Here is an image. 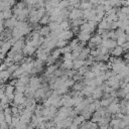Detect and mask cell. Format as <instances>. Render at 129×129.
<instances>
[{"label": "cell", "mask_w": 129, "mask_h": 129, "mask_svg": "<svg viewBox=\"0 0 129 129\" xmlns=\"http://www.w3.org/2000/svg\"><path fill=\"white\" fill-rule=\"evenodd\" d=\"M110 62H111V64H112L111 70H112L116 75L121 74V73L126 69V67H127V63H126L123 59H121V58H119V57H111V58H110Z\"/></svg>", "instance_id": "1"}, {"label": "cell", "mask_w": 129, "mask_h": 129, "mask_svg": "<svg viewBox=\"0 0 129 129\" xmlns=\"http://www.w3.org/2000/svg\"><path fill=\"white\" fill-rule=\"evenodd\" d=\"M69 18L74 21V20H77V19H83L84 18V12L83 10H81L80 8H73L71 11H70V16Z\"/></svg>", "instance_id": "2"}, {"label": "cell", "mask_w": 129, "mask_h": 129, "mask_svg": "<svg viewBox=\"0 0 129 129\" xmlns=\"http://www.w3.org/2000/svg\"><path fill=\"white\" fill-rule=\"evenodd\" d=\"M110 127L112 129H123V128H126L127 125L124 123V121L122 119H119V118H113L110 122Z\"/></svg>", "instance_id": "3"}, {"label": "cell", "mask_w": 129, "mask_h": 129, "mask_svg": "<svg viewBox=\"0 0 129 129\" xmlns=\"http://www.w3.org/2000/svg\"><path fill=\"white\" fill-rule=\"evenodd\" d=\"M41 80L39 79V78H37V77H32V78H30V82H29V85H28V87L33 91V92H35L36 90H38L39 88H41Z\"/></svg>", "instance_id": "4"}, {"label": "cell", "mask_w": 129, "mask_h": 129, "mask_svg": "<svg viewBox=\"0 0 129 129\" xmlns=\"http://www.w3.org/2000/svg\"><path fill=\"white\" fill-rule=\"evenodd\" d=\"M25 103V97H24V94H21V93H15V97H14V100L13 102H11V105L12 106H20L22 104Z\"/></svg>", "instance_id": "5"}, {"label": "cell", "mask_w": 129, "mask_h": 129, "mask_svg": "<svg viewBox=\"0 0 129 129\" xmlns=\"http://www.w3.org/2000/svg\"><path fill=\"white\" fill-rule=\"evenodd\" d=\"M48 56H49V55H48V53L45 51L44 48L39 47V49L36 50V59H39V60L45 62V61L47 60Z\"/></svg>", "instance_id": "6"}, {"label": "cell", "mask_w": 129, "mask_h": 129, "mask_svg": "<svg viewBox=\"0 0 129 129\" xmlns=\"http://www.w3.org/2000/svg\"><path fill=\"white\" fill-rule=\"evenodd\" d=\"M120 111H121L120 104H119V103H116V102H113V103L107 108V112H108L109 114H112V115L119 114Z\"/></svg>", "instance_id": "7"}, {"label": "cell", "mask_w": 129, "mask_h": 129, "mask_svg": "<svg viewBox=\"0 0 129 129\" xmlns=\"http://www.w3.org/2000/svg\"><path fill=\"white\" fill-rule=\"evenodd\" d=\"M25 44H26V40L25 39H23V38H21V39H18L14 44H13V46H12V49H14L15 51H22L23 50V48H24V46H25Z\"/></svg>", "instance_id": "8"}, {"label": "cell", "mask_w": 129, "mask_h": 129, "mask_svg": "<svg viewBox=\"0 0 129 129\" xmlns=\"http://www.w3.org/2000/svg\"><path fill=\"white\" fill-rule=\"evenodd\" d=\"M73 36H74V32H73L72 30H67V31H62V32L58 35L57 39H58V40L68 41L69 39H72Z\"/></svg>", "instance_id": "9"}, {"label": "cell", "mask_w": 129, "mask_h": 129, "mask_svg": "<svg viewBox=\"0 0 129 129\" xmlns=\"http://www.w3.org/2000/svg\"><path fill=\"white\" fill-rule=\"evenodd\" d=\"M91 38H92V36H91V34L90 33H85V32H79V34H78V39H79V41L82 43V44H86L88 41H90L91 40Z\"/></svg>", "instance_id": "10"}, {"label": "cell", "mask_w": 129, "mask_h": 129, "mask_svg": "<svg viewBox=\"0 0 129 129\" xmlns=\"http://www.w3.org/2000/svg\"><path fill=\"white\" fill-rule=\"evenodd\" d=\"M72 124H73V118L69 117V118H67V119H64V120H62V121H60L59 123H57L56 126H57L58 129H66V128H70V126H71Z\"/></svg>", "instance_id": "11"}, {"label": "cell", "mask_w": 129, "mask_h": 129, "mask_svg": "<svg viewBox=\"0 0 129 129\" xmlns=\"http://www.w3.org/2000/svg\"><path fill=\"white\" fill-rule=\"evenodd\" d=\"M35 51H36V48L34 46H32L30 43H28V42H26V44H25V46H24V48L22 50L24 55H32Z\"/></svg>", "instance_id": "12"}, {"label": "cell", "mask_w": 129, "mask_h": 129, "mask_svg": "<svg viewBox=\"0 0 129 129\" xmlns=\"http://www.w3.org/2000/svg\"><path fill=\"white\" fill-rule=\"evenodd\" d=\"M102 44H103L105 47H107L108 49H112V50H113L116 46H118L117 41L114 40V39H107V40H104V41L102 42Z\"/></svg>", "instance_id": "13"}, {"label": "cell", "mask_w": 129, "mask_h": 129, "mask_svg": "<svg viewBox=\"0 0 129 129\" xmlns=\"http://www.w3.org/2000/svg\"><path fill=\"white\" fill-rule=\"evenodd\" d=\"M17 23H18L17 18L12 17V18H10V19H8V20H5V27H6L7 29H8V28L13 29V28H15V27H16Z\"/></svg>", "instance_id": "14"}, {"label": "cell", "mask_w": 129, "mask_h": 129, "mask_svg": "<svg viewBox=\"0 0 129 129\" xmlns=\"http://www.w3.org/2000/svg\"><path fill=\"white\" fill-rule=\"evenodd\" d=\"M38 33L40 34V36H42V37H47V36H49L50 35V28L48 27V25H45V26H41L38 30Z\"/></svg>", "instance_id": "15"}, {"label": "cell", "mask_w": 129, "mask_h": 129, "mask_svg": "<svg viewBox=\"0 0 129 129\" xmlns=\"http://www.w3.org/2000/svg\"><path fill=\"white\" fill-rule=\"evenodd\" d=\"M89 42H91V43H93L94 45L98 46V45L102 44V42H103V39H102V36H101L100 34H96V35L92 36V38H91V40H90Z\"/></svg>", "instance_id": "16"}, {"label": "cell", "mask_w": 129, "mask_h": 129, "mask_svg": "<svg viewBox=\"0 0 129 129\" xmlns=\"http://www.w3.org/2000/svg\"><path fill=\"white\" fill-rule=\"evenodd\" d=\"M60 69H62L63 71H71L72 69H74V60L63 61L60 66Z\"/></svg>", "instance_id": "17"}, {"label": "cell", "mask_w": 129, "mask_h": 129, "mask_svg": "<svg viewBox=\"0 0 129 129\" xmlns=\"http://www.w3.org/2000/svg\"><path fill=\"white\" fill-rule=\"evenodd\" d=\"M57 69H58L57 64H52V66L47 67V69L45 71V77H47V76H54V73L56 72Z\"/></svg>", "instance_id": "18"}, {"label": "cell", "mask_w": 129, "mask_h": 129, "mask_svg": "<svg viewBox=\"0 0 129 129\" xmlns=\"http://www.w3.org/2000/svg\"><path fill=\"white\" fill-rule=\"evenodd\" d=\"M123 52H124L123 47L118 45V46H116V47L112 50V55H113V57H118V56H120Z\"/></svg>", "instance_id": "19"}, {"label": "cell", "mask_w": 129, "mask_h": 129, "mask_svg": "<svg viewBox=\"0 0 129 129\" xmlns=\"http://www.w3.org/2000/svg\"><path fill=\"white\" fill-rule=\"evenodd\" d=\"M85 118H84V116H82V115H79V116H77V117H75L74 119H73V124H75V125H77V126H80V125H83L84 123H85Z\"/></svg>", "instance_id": "20"}, {"label": "cell", "mask_w": 129, "mask_h": 129, "mask_svg": "<svg viewBox=\"0 0 129 129\" xmlns=\"http://www.w3.org/2000/svg\"><path fill=\"white\" fill-rule=\"evenodd\" d=\"M80 32H85V33H91V32H93L88 21H86V22L80 27Z\"/></svg>", "instance_id": "21"}, {"label": "cell", "mask_w": 129, "mask_h": 129, "mask_svg": "<svg viewBox=\"0 0 129 129\" xmlns=\"http://www.w3.org/2000/svg\"><path fill=\"white\" fill-rule=\"evenodd\" d=\"M83 67H85V60H82V59H75L74 60V70L75 71H79Z\"/></svg>", "instance_id": "22"}, {"label": "cell", "mask_w": 129, "mask_h": 129, "mask_svg": "<svg viewBox=\"0 0 129 129\" xmlns=\"http://www.w3.org/2000/svg\"><path fill=\"white\" fill-rule=\"evenodd\" d=\"M23 58H25L24 57V53L22 52V51H18L14 56H13V62H18V61H22L23 60Z\"/></svg>", "instance_id": "23"}, {"label": "cell", "mask_w": 129, "mask_h": 129, "mask_svg": "<svg viewBox=\"0 0 129 129\" xmlns=\"http://www.w3.org/2000/svg\"><path fill=\"white\" fill-rule=\"evenodd\" d=\"M116 41H117V44H118L119 46H122V45L127 41V34H126V33L122 34L121 36H119V37L116 39Z\"/></svg>", "instance_id": "24"}, {"label": "cell", "mask_w": 129, "mask_h": 129, "mask_svg": "<svg viewBox=\"0 0 129 129\" xmlns=\"http://www.w3.org/2000/svg\"><path fill=\"white\" fill-rule=\"evenodd\" d=\"M60 53H62L60 48H54V49H53V50L50 52V56H51L53 59H55V60H56V59L59 57Z\"/></svg>", "instance_id": "25"}, {"label": "cell", "mask_w": 129, "mask_h": 129, "mask_svg": "<svg viewBox=\"0 0 129 129\" xmlns=\"http://www.w3.org/2000/svg\"><path fill=\"white\" fill-rule=\"evenodd\" d=\"M49 22H50V16H49L48 14H46V15H44V16L40 19L39 24H41L42 26H45L46 24L48 25V24H49Z\"/></svg>", "instance_id": "26"}, {"label": "cell", "mask_w": 129, "mask_h": 129, "mask_svg": "<svg viewBox=\"0 0 129 129\" xmlns=\"http://www.w3.org/2000/svg\"><path fill=\"white\" fill-rule=\"evenodd\" d=\"M12 76L7 70L6 71H1V74H0V77H1V80H2V83H4L6 80L9 79V77Z\"/></svg>", "instance_id": "27"}, {"label": "cell", "mask_w": 129, "mask_h": 129, "mask_svg": "<svg viewBox=\"0 0 129 129\" xmlns=\"http://www.w3.org/2000/svg\"><path fill=\"white\" fill-rule=\"evenodd\" d=\"M57 7H58V9H60V10L68 9V8L70 7V1H59Z\"/></svg>", "instance_id": "28"}, {"label": "cell", "mask_w": 129, "mask_h": 129, "mask_svg": "<svg viewBox=\"0 0 129 129\" xmlns=\"http://www.w3.org/2000/svg\"><path fill=\"white\" fill-rule=\"evenodd\" d=\"M81 115H82V116H84V118H85L86 120L92 119V117H93V113H91V112L88 110V108H87L86 110H84V111L81 113Z\"/></svg>", "instance_id": "29"}, {"label": "cell", "mask_w": 129, "mask_h": 129, "mask_svg": "<svg viewBox=\"0 0 129 129\" xmlns=\"http://www.w3.org/2000/svg\"><path fill=\"white\" fill-rule=\"evenodd\" d=\"M79 44H80V41H79V39H78V38H73V39H72V41L69 43V45L72 47V49H73V50H74V49H75Z\"/></svg>", "instance_id": "30"}, {"label": "cell", "mask_w": 129, "mask_h": 129, "mask_svg": "<svg viewBox=\"0 0 129 129\" xmlns=\"http://www.w3.org/2000/svg\"><path fill=\"white\" fill-rule=\"evenodd\" d=\"M84 78H85V79H88V80H91V79H95V78H96V75H95L91 70H89V71H87V73L84 75Z\"/></svg>", "instance_id": "31"}, {"label": "cell", "mask_w": 129, "mask_h": 129, "mask_svg": "<svg viewBox=\"0 0 129 129\" xmlns=\"http://www.w3.org/2000/svg\"><path fill=\"white\" fill-rule=\"evenodd\" d=\"M76 84V82L74 81V79H72V78H69L66 82H64V86H67L68 88H70V87H74V85Z\"/></svg>", "instance_id": "32"}, {"label": "cell", "mask_w": 129, "mask_h": 129, "mask_svg": "<svg viewBox=\"0 0 129 129\" xmlns=\"http://www.w3.org/2000/svg\"><path fill=\"white\" fill-rule=\"evenodd\" d=\"M68 45V43H67V41H63V40H58L57 42H56V48H60V49H62L64 46H67Z\"/></svg>", "instance_id": "33"}, {"label": "cell", "mask_w": 129, "mask_h": 129, "mask_svg": "<svg viewBox=\"0 0 129 129\" xmlns=\"http://www.w3.org/2000/svg\"><path fill=\"white\" fill-rule=\"evenodd\" d=\"M72 47L68 44L67 46H64L62 49H61V52H62V54H66V53H72Z\"/></svg>", "instance_id": "34"}, {"label": "cell", "mask_w": 129, "mask_h": 129, "mask_svg": "<svg viewBox=\"0 0 129 129\" xmlns=\"http://www.w3.org/2000/svg\"><path fill=\"white\" fill-rule=\"evenodd\" d=\"M120 11L123 12L124 14H126L127 16H129V6H123L120 8Z\"/></svg>", "instance_id": "35"}, {"label": "cell", "mask_w": 129, "mask_h": 129, "mask_svg": "<svg viewBox=\"0 0 129 129\" xmlns=\"http://www.w3.org/2000/svg\"><path fill=\"white\" fill-rule=\"evenodd\" d=\"M67 60H74L72 53H66V54H63V61H67Z\"/></svg>", "instance_id": "36"}, {"label": "cell", "mask_w": 129, "mask_h": 129, "mask_svg": "<svg viewBox=\"0 0 129 129\" xmlns=\"http://www.w3.org/2000/svg\"><path fill=\"white\" fill-rule=\"evenodd\" d=\"M123 121H124V123L127 125V127L129 126V114H126V115H124V117H123V119H122Z\"/></svg>", "instance_id": "37"}, {"label": "cell", "mask_w": 129, "mask_h": 129, "mask_svg": "<svg viewBox=\"0 0 129 129\" xmlns=\"http://www.w3.org/2000/svg\"><path fill=\"white\" fill-rule=\"evenodd\" d=\"M122 47H123V49H124V51H126V50H129V41H126L123 45H122Z\"/></svg>", "instance_id": "38"}, {"label": "cell", "mask_w": 129, "mask_h": 129, "mask_svg": "<svg viewBox=\"0 0 129 129\" xmlns=\"http://www.w3.org/2000/svg\"><path fill=\"white\" fill-rule=\"evenodd\" d=\"M126 88H128V89H129V83H128V84L126 85Z\"/></svg>", "instance_id": "39"}, {"label": "cell", "mask_w": 129, "mask_h": 129, "mask_svg": "<svg viewBox=\"0 0 129 129\" xmlns=\"http://www.w3.org/2000/svg\"><path fill=\"white\" fill-rule=\"evenodd\" d=\"M128 129H129V126H128Z\"/></svg>", "instance_id": "40"}]
</instances>
